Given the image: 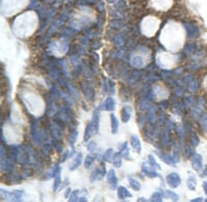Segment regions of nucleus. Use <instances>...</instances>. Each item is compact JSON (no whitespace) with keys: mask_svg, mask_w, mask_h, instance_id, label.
<instances>
[{"mask_svg":"<svg viewBox=\"0 0 207 202\" xmlns=\"http://www.w3.org/2000/svg\"><path fill=\"white\" fill-rule=\"evenodd\" d=\"M24 192L21 190H16L13 192H7L1 189V199L9 200V201H21Z\"/></svg>","mask_w":207,"mask_h":202,"instance_id":"obj_1","label":"nucleus"},{"mask_svg":"<svg viewBox=\"0 0 207 202\" xmlns=\"http://www.w3.org/2000/svg\"><path fill=\"white\" fill-rule=\"evenodd\" d=\"M166 181H167L168 185L171 187V188H177L180 185L181 183V177L179 176L178 173H175V172H172V173H169L166 177Z\"/></svg>","mask_w":207,"mask_h":202,"instance_id":"obj_2","label":"nucleus"},{"mask_svg":"<svg viewBox=\"0 0 207 202\" xmlns=\"http://www.w3.org/2000/svg\"><path fill=\"white\" fill-rule=\"evenodd\" d=\"M105 175H106V167H105V164H104V165H101V167L97 168L92 172V174H91L90 176V181L94 182L95 180L103 179Z\"/></svg>","mask_w":207,"mask_h":202,"instance_id":"obj_3","label":"nucleus"},{"mask_svg":"<svg viewBox=\"0 0 207 202\" xmlns=\"http://www.w3.org/2000/svg\"><path fill=\"white\" fill-rule=\"evenodd\" d=\"M185 28L186 30L187 37L190 38H196L199 36V29L197 28V26L190 24V23H185Z\"/></svg>","mask_w":207,"mask_h":202,"instance_id":"obj_4","label":"nucleus"},{"mask_svg":"<svg viewBox=\"0 0 207 202\" xmlns=\"http://www.w3.org/2000/svg\"><path fill=\"white\" fill-rule=\"evenodd\" d=\"M99 109L102 110H107V111H113L115 109V100L112 97H107L105 102H103L99 106Z\"/></svg>","mask_w":207,"mask_h":202,"instance_id":"obj_5","label":"nucleus"},{"mask_svg":"<svg viewBox=\"0 0 207 202\" xmlns=\"http://www.w3.org/2000/svg\"><path fill=\"white\" fill-rule=\"evenodd\" d=\"M81 87H82V90L84 91V94H85L86 99H87V100H90V101L93 100L94 99L93 88H92L89 84H87V83H85V82L81 83Z\"/></svg>","mask_w":207,"mask_h":202,"instance_id":"obj_6","label":"nucleus"},{"mask_svg":"<svg viewBox=\"0 0 207 202\" xmlns=\"http://www.w3.org/2000/svg\"><path fill=\"white\" fill-rule=\"evenodd\" d=\"M192 165L195 170H200L203 167V158L198 154H194L192 156Z\"/></svg>","mask_w":207,"mask_h":202,"instance_id":"obj_7","label":"nucleus"},{"mask_svg":"<svg viewBox=\"0 0 207 202\" xmlns=\"http://www.w3.org/2000/svg\"><path fill=\"white\" fill-rule=\"evenodd\" d=\"M107 179H108L109 185L112 187V189H116L117 185H118V178L116 176V173H115V170L111 169L110 171L107 174Z\"/></svg>","mask_w":207,"mask_h":202,"instance_id":"obj_8","label":"nucleus"},{"mask_svg":"<svg viewBox=\"0 0 207 202\" xmlns=\"http://www.w3.org/2000/svg\"><path fill=\"white\" fill-rule=\"evenodd\" d=\"M147 165H148L147 163H143V164H142V170H143V172H144L147 176L152 177V178H155V177H159V178H162V176H161L157 172H155L153 169L152 170H149V168H148L149 166H147Z\"/></svg>","mask_w":207,"mask_h":202,"instance_id":"obj_9","label":"nucleus"},{"mask_svg":"<svg viewBox=\"0 0 207 202\" xmlns=\"http://www.w3.org/2000/svg\"><path fill=\"white\" fill-rule=\"evenodd\" d=\"M91 125H92V128H93V133L97 134V131H99V110H95L93 112V117H92V120L90 121Z\"/></svg>","mask_w":207,"mask_h":202,"instance_id":"obj_10","label":"nucleus"},{"mask_svg":"<svg viewBox=\"0 0 207 202\" xmlns=\"http://www.w3.org/2000/svg\"><path fill=\"white\" fill-rule=\"evenodd\" d=\"M147 119L149 120L150 123H155L157 121V116H156V107L155 106H150V108L148 110Z\"/></svg>","mask_w":207,"mask_h":202,"instance_id":"obj_11","label":"nucleus"},{"mask_svg":"<svg viewBox=\"0 0 207 202\" xmlns=\"http://www.w3.org/2000/svg\"><path fill=\"white\" fill-rule=\"evenodd\" d=\"M156 154H159V159L162 160L163 162L166 163L167 165H170V166L175 165V162H174L172 156H170V154H163V152H156Z\"/></svg>","mask_w":207,"mask_h":202,"instance_id":"obj_12","label":"nucleus"},{"mask_svg":"<svg viewBox=\"0 0 207 202\" xmlns=\"http://www.w3.org/2000/svg\"><path fill=\"white\" fill-rule=\"evenodd\" d=\"M117 196H118L119 200L123 201V200H125V198L132 197V194L128 192V190L126 188H124V187H119L118 191H117Z\"/></svg>","mask_w":207,"mask_h":202,"instance_id":"obj_13","label":"nucleus"},{"mask_svg":"<svg viewBox=\"0 0 207 202\" xmlns=\"http://www.w3.org/2000/svg\"><path fill=\"white\" fill-rule=\"evenodd\" d=\"M131 64L136 68H141L144 66V61L142 59L141 56H138V55H135V56L132 57L131 59Z\"/></svg>","mask_w":207,"mask_h":202,"instance_id":"obj_14","label":"nucleus"},{"mask_svg":"<svg viewBox=\"0 0 207 202\" xmlns=\"http://www.w3.org/2000/svg\"><path fill=\"white\" fill-rule=\"evenodd\" d=\"M81 163H82V154L79 152V154H76V157L74 159V162L71 163V166H69V170L74 171L76 169L79 168V166L81 165Z\"/></svg>","mask_w":207,"mask_h":202,"instance_id":"obj_15","label":"nucleus"},{"mask_svg":"<svg viewBox=\"0 0 207 202\" xmlns=\"http://www.w3.org/2000/svg\"><path fill=\"white\" fill-rule=\"evenodd\" d=\"M131 144L137 152H141V149H142L141 142H140L139 138H138L136 135H133V136L131 137Z\"/></svg>","mask_w":207,"mask_h":202,"instance_id":"obj_16","label":"nucleus"},{"mask_svg":"<svg viewBox=\"0 0 207 202\" xmlns=\"http://www.w3.org/2000/svg\"><path fill=\"white\" fill-rule=\"evenodd\" d=\"M125 45V37L122 33L117 34L116 36L114 37V46L117 48H121Z\"/></svg>","mask_w":207,"mask_h":202,"instance_id":"obj_17","label":"nucleus"},{"mask_svg":"<svg viewBox=\"0 0 207 202\" xmlns=\"http://www.w3.org/2000/svg\"><path fill=\"white\" fill-rule=\"evenodd\" d=\"M131 119V109L130 107H123L121 110V120L123 123H128Z\"/></svg>","mask_w":207,"mask_h":202,"instance_id":"obj_18","label":"nucleus"},{"mask_svg":"<svg viewBox=\"0 0 207 202\" xmlns=\"http://www.w3.org/2000/svg\"><path fill=\"white\" fill-rule=\"evenodd\" d=\"M119 152L123 159H126V160L131 159L130 158V151H128V143H123L122 145L119 146Z\"/></svg>","mask_w":207,"mask_h":202,"instance_id":"obj_19","label":"nucleus"},{"mask_svg":"<svg viewBox=\"0 0 207 202\" xmlns=\"http://www.w3.org/2000/svg\"><path fill=\"white\" fill-rule=\"evenodd\" d=\"M118 126H119L118 119H117L116 116H115L114 114H111V130H112V133H113V134H117V132H118Z\"/></svg>","mask_w":207,"mask_h":202,"instance_id":"obj_20","label":"nucleus"},{"mask_svg":"<svg viewBox=\"0 0 207 202\" xmlns=\"http://www.w3.org/2000/svg\"><path fill=\"white\" fill-rule=\"evenodd\" d=\"M161 137H162V142L164 145H168L170 144V133L168 128H164L161 133Z\"/></svg>","mask_w":207,"mask_h":202,"instance_id":"obj_21","label":"nucleus"},{"mask_svg":"<svg viewBox=\"0 0 207 202\" xmlns=\"http://www.w3.org/2000/svg\"><path fill=\"white\" fill-rule=\"evenodd\" d=\"M199 86H200V83H199L198 79H195L193 78V80L190 81L188 84H187V89L190 91V92H195V91L198 90Z\"/></svg>","mask_w":207,"mask_h":202,"instance_id":"obj_22","label":"nucleus"},{"mask_svg":"<svg viewBox=\"0 0 207 202\" xmlns=\"http://www.w3.org/2000/svg\"><path fill=\"white\" fill-rule=\"evenodd\" d=\"M198 100H196L194 97H187L185 101V109H190V108H194L195 106L197 105Z\"/></svg>","mask_w":207,"mask_h":202,"instance_id":"obj_23","label":"nucleus"},{"mask_svg":"<svg viewBox=\"0 0 207 202\" xmlns=\"http://www.w3.org/2000/svg\"><path fill=\"white\" fill-rule=\"evenodd\" d=\"M92 135H94L93 128H92V125H91V123H89L87 125V126H86L85 135H84V141H85V142L87 143V141L89 139H90V137L92 136Z\"/></svg>","mask_w":207,"mask_h":202,"instance_id":"obj_24","label":"nucleus"},{"mask_svg":"<svg viewBox=\"0 0 207 202\" xmlns=\"http://www.w3.org/2000/svg\"><path fill=\"white\" fill-rule=\"evenodd\" d=\"M77 138H78V132H77V130L73 128V130H71L69 135H68V141H69L71 146L75 145V143H76V141H77Z\"/></svg>","mask_w":207,"mask_h":202,"instance_id":"obj_25","label":"nucleus"},{"mask_svg":"<svg viewBox=\"0 0 207 202\" xmlns=\"http://www.w3.org/2000/svg\"><path fill=\"white\" fill-rule=\"evenodd\" d=\"M128 181H130V185H131V187L135 190V191H140V190H141V183H140L136 178L130 176L128 177Z\"/></svg>","mask_w":207,"mask_h":202,"instance_id":"obj_26","label":"nucleus"},{"mask_svg":"<svg viewBox=\"0 0 207 202\" xmlns=\"http://www.w3.org/2000/svg\"><path fill=\"white\" fill-rule=\"evenodd\" d=\"M114 156H115V152L112 148H109L106 150V152L104 154V160L107 161V162H113Z\"/></svg>","mask_w":207,"mask_h":202,"instance_id":"obj_27","label":"nucleus"},{"mask_svg":"<svg viewBox=\"0 0 207 202\" xmlns=\"http://www.w3.org/2000/svg\"><path fill=\"white\" fill-rule=\"evenodd\" d=\"M186 185H187V188L190 189V190H192V191H195L196 190V185H197V181H196V178H195V176H190L188 178H187L186 180Z\"/></svg>","mask_w":207,"mask_h":202,"instance_id":"obj_28","label":"nucleus"},{"mask_svg":"<svg viewBox=\"0 0 207 202\" xmlns=\"http://www.w3.org/2000/svg\"><path fill=\"white\" fill-rule=\"evenodd\" d=\"M148 164L150 165V167L152 169H156V170L161 169V166L157 164V162L155 161V158L153 157L152 154H149V157H148Z\"/></svg>","mask_w":207,"mask_h":202,"instance_id":"obj_29","label":"nucleus"},{"mask_svg":"<svg viewBox=\"0 0 207 202\" xmlns=\"http://www.w3.org/2000/svg\"><path fill=\"white\" fill-rule=\"evenodd\" d=\"M164 197V192H154L150 198V201L154 202H162Z\"/></svg>","mask_w":207,"mask_h":202,"instance_id":"obj_30","label":"nucleus"},{"mask_svg":"<svg viewBox=\"0 0 207 202\" xmlns=\"http://www.w3.org/2000/svg\"><path fill=\"white\" fill-rule=\"evenodd\" d=\"M164 197L170 198L173 201H178L179 200V196L176 193H174L173 191H164Z\"/></svg>","mask_w":207,"mask_h":202,"instance_id":"obj_31","label":"nucleus"},{"mask_svg":"<svg viewBox=\"0 0 207 202\" xmlns=\"http://www.w3.org/2000/svg\"><path fill=\"white\" fill-rule=\"evenodd\" d=\"M66 86H67L68 90H69V94H71V97H76V99H78V97H80V93H79V90L76 88V87H74L73 85H71V84H66Z\"/></svg>","mask_w":207,"mask_h":202,"instance_id":"obj_32","label":"nucleus"},{"mask_svg":"<svg viewBox=\"0 0 207 202\" xmlns=\"http://www.w3.org/2000/svg\"><path fill=\"white\" fill-rule=\"evenodd\" d=\"M121 154H120V152H117V154H115V156H114V159H113V164L114 166L116 167V168H120L121 167Z\"/></svg>","mask_w":207,"mask_h":202,"instance_id":"obj_33","label":"nucleus"},{"mask_svg":"<svg viewBox=\"0 0 207 202\" xmlns=\"http://www.w3.org/2000/svg\"><path fill=\"white\" fill-rule=\"evenodd\" d=\"M110 26H111V28H113V29H120L124 26V23L120 20H114L111 22Z\"/></svg>","mask_w":207,"mask_h":202,"instance_id":"obj_34","label":"nucleus"},{"mask_svg":"<svg viewBox=\"0 0 207 202\" xmlns=\"http://www.w3.org/2000/svg\"><path fill=\"white\" fill-rule=\"evenodd\" d=\"M61 185V177H60V171L56 174V176L54 177V185H53V189L54 191H57L59 185Z\"/></svg>","mask_w":207,"mask_h":202,"instance_id":"obj_35","label":"nucleus"},{"mask_svg":"<svg viewBox=\"0 0 207 202\" xmlns=\"http://www.w3.org/2000/svg\"><path fill=\"white\" fill-rule=\"evenodd\" d=\"M95 161V157H93V156H87L85 159V162H84V165H85L86 168H90L91 165L93 164V162Z\"/></svg>","mask_w":207,"mask_h":202,"instance_id":"obj_36","label":"nucleus"},{"mask_svg":"<svg viewBox=\"0 0 207 202\" xmlns=\"http://www.w3.org/2000/svg\"><path fill=\"white\" fill-rule=\"evenodd\" d=\"M195 49H196L195 44H187V45L185 46V53L186 55H190V54H192V53L195 52Z\"/></svg>","mask_w":207,"mask_h":202,"instance_id":"obj_37","label":"nucleus"},{"mask_svg":"<svg viewBox=\"0 0 207 202\" xmlns=\"http://www.w3.org/2000/svg\"><path fill=\"white\" fill-rule=\"evenodd\" d=\"M80 194H81V190H76V191L73 192L71 196H69V201L71 202H75V201H79V197H80Z\"/></svg>","mask_w":207,"mask_h":202,"instance_id":"obj_38","label":"nucleus"},{"mask_svg":"<svg viewBox=\"0 0 207 202\" xmlns=\"http://www.w3.org/2000/svg\"><path fill=\"white\" fill-rule=\"evenodd\" d=\"M201 126L202 130L207 134V113L203 114L201 117Z\"/></svg>","mask_w":207,"mask_h":202,"instance_id":"obj_39","label":"nucleus"},{"mask_svg":"<svg viewBox=\"0 0 207 202\" xmlns=\"http://www.w3.org/2000/svg\"><path fill=\"white\" fill-rule=\"evenodd\" d=\"M149 100H147V99H143V100H141V102H140V109L141 110H146V109H149L150 108V105H149V102H148Z\"/></svg>","mask_w":207,"mask_h":202,"instance_id":"obj_40","label":"nucleus"},{"mask_svg":"<svg viewBox=\"0 0 207 202\" xmlns=\"http://www.w3.org/2000/svg\"><path fill=\"white\" fill-rule=\"evenodd\" d=\"M75 32H76V30H74L73 28H65V29H63L62 30V35L63 36H65V37H69V36H73L75 34Z\"/></svg>","mask_w":207,"mask_h":202,"instance_id":"obj_41","label":"nucleus"},{"mask_svg":"<svg viewBox=\"0 0 207 202\" xmlns=\"http://www.w3.org/2000/svg\"><path fill=\"white\" fill-rule=\"evenodd\" d=\"M194 147H195V146L192 145V144L185 147V156H186V158H190L194 154H195V151H194Z\"/></svg>","mask_w":207,"mask_h":202,"instance_id":"obj_42","label":"nucleus"},{"mask_svg":"<svg viewBox=\"0 0 207 202\" xmlns=\"http://www.w3.org/2000/svg\"><path fill=\"white\" fill-rule=\"evenodd\" d=\"M97 143L94 142V141H90V142H88L87 143V149L90 152H93V151H95L97 150Z\"/></svg>","mask_w":207,"mask_h":202,"instance_id":"obj_43","label":"nucleus"},{"mask_svg":"<svg viewBox=\"0 0 207 202\" xmlns=\"http://www.w3.org/2000/svg\"><path fill=\"white\" fill-rule=\"evenodd\" d=\"M21 175H22L23 178H28V177H30L32 175V171L31 169L29 168H25L24 170L22 171V173H21Z\"/></svg>","mask_w":207,"mask_h":202,"instance_id":"obj_44","label":"nucleus"},{"mask_svg":"<svg viewBox=\"0 0 207 202\" xmlns=\"http://www.w3.org/2000/svg\"><path fill=\"white\" fill-rule=\"evenodd\" d=\"M199 143H200V140H199L198 136H197L196 134L192 135V137H190V144L194 146H197Z\"/></svg>","mask_w":207,"mask_h":202,"instance_id":"obj_45","label":"nucleus"},{"mask_svg":"<svg viewBox=\"0 0 207 202\" xmlns=\"http://www.w3.org/2000/svg\"><path fill=\"white\" fill-rule=\"evenodd\" d=\"M141 77V72H135L133 75H132V78H131V83H135L136 81L139 80V78Z\"/></svg>","mask_w":207,"mask_h":202,"instance_id":"obj_46","label":"nucleus"},{"mask_svg":"<svg viewBox=\"0 0 207 202\" xmlns=\"http://www.w3.org/2000/svg\"><path fill=\"white\" fill-rule=\"evenodd\" d=\"M42 150H43V152L46 154V156H48L50 152H51L52 150V147L51 145H49V144H46V145H44L43 147H42Z\"/></svg>","mask_w":207,"mask_h":202,"instance_id":"obj_47","label":"nucleus"},{"mask_svg":"<svg viewBox=\"0 0 207 202\" xmlns=\"http://www.w3.org/2000/svg\"><path fill=\"white\" fill-rule=\"evenodd\" d=\"M166 128H167L169 131H172V130L175 128V125H174V123L171 119H167V121H166Z\"/></svg>","mask_w":207,"mask_h":202,"instance_id":"obj_48","label":"nucleus"},{"mask_svg":"<svg viewBox=\"0 0 207 202\" xmlns=\"http://www.w3.org/2000/svg\"><path fill=\"white\" fill-rule=\"evenodd\" d=\"M183 93H185V91H183V86L178 85V87L176 88V91H175L176 97H181Z\"/></svg>","mask_w":207,"mask_h":202,"instance_id":"obj_49","label":"nucleus"},{"mask_svg":"<svg viewBox=\"0 0 207 202\" xmlns=\"http://www.w3.org/2000/svg\"><path fill=\"white\" fill-rule=\"evenodd\" d=\"M159 108L163 109V110H167L168 108H169V103H168V101H162V102L159 103Z\"/></svg>","mask_w":207,"mask_h":202,"instance_id":"obj_50","label":"nucleus"},{"mask_svg":"<svg viewBox=\"0 0 207 202\" xmlns=\"http://www.w3.org/2000/svg\"><path fill=\"white\" fill-rule=\"evenodd\" d=\"M37 6H38V0H31V2L29 4V9H37Z\"/></svg>","mask_w":207,"mask_h":202,"instance_id":"obj_51","label":"nucleus"},{"mask_svg":"<svg viewBox=\"0 0 207 202\" xmlns=\"http://www.w3.org/2000/svg\"><path fill=\"white\" fill-rule=\"evenodd\" d=\"M97 9L99 11H103L105 9V3H104V1H99L97 3Z\"/></svg>","mask_w":207,"mask_h":202,"instance_id":"obj_52","label":"nucleus"},{"mask_svg":"<svg viewBox=\"0 0 207 202\" xmlns=\"http://www.w3.org/2000/svg\"><path fill=\"white\" fill-rule=\"evenodd\" d=\"M173 160H174V162L175 163H177V162H179V150H177V149H174V152H173Z\"/></svg>","mask_w":207,"mask_h":202,"instance_id":"obj_53","label":"nucleus"},{"mask_svg":"<svg viewBox=\"0 0 207 202\" xmlns=\"http://www.w3.org/2000/svg\"><path fill=\"white\" fill-rule=\"evenodd\" d=\"M101 47H102V43H101V42H99V40L94 42V43L92 44V46H91V48L93 49V50H97V49H99Z\"/></svg>","mask_w":207,"mask_h":202,"instance_id":"obj_54","label":"nucleus"},{"mask_svg":"<svg viewBox=\"0 0 207 202\" xmlns=\"http://www.w3.org/2000/svg\"><path fill=\"white\" fill-rule=\"evenodd\" d=\"M115 5H116L118 9H120V7H122V6L125 5V1H124V0H119V1H118V2H117Z\"/></svg>","mask_w":207,"mask_h":202,"instance_id":"obj_55","label":"nucleus"},{"mask_svg":"<svg viewBox=\"0 0 207 202\" xmlns=\"http://www.w3.org/2000/svg\"><path fill=\"white\" fill-rule=\"evenodd\" d=\"M68 156H69V152H68V151H65V152L63 154L62 157H61V159H60V162H64V161L67 159Z\"/></svg>","mask_w":207,"mask_h":202,"instance_id":"obj_56","label":"nucleus"},{"mask_svg":"<svg viewBox=\"0 0 207 202\" xmlns=\"http://www.w3.org/2000/svg\"><path fill=\"white\" fill-rule=\"evenodd\" d=\"M54 145H55V148L57 149L58 152H62V150H63L62 145H59V144H54Z\"/></svg>","mask_w":207,"mask_h":202,"instance_id":"obj_57","label":"nucleus"},{"mask_svg":"<svg viewBox=\"0 0 207 202\" xmlns=\"http://www.w3.org/2000/svg\"><path fill=\"white\" fill-rule=\"evenodd\" d=\"M192 202H198V201H203V198L201 197H198V198H195V199H192L190 200Z\"/></svg>","mask_w":207,"mask_h":202,"instance_id":"obj_58","label":"nucleus"},{"mask_svg":"<svg viewBox=\"0 0 207 202\" xmlns=\"http://www.w3.org/2000/svg\"><path fill=\"white\" fill-rule=\"evenodd\" d=\"M203 189H204L205 194L207 195V181H203Z\"/></svg>","mask_w":207,"mask_h":202,"instance_id":"obj_59","label":"nucleus"},{"mask_svg":"<svg viewBox=\"0 0 207 202\" xmlns=\"http://www.w3.org/2000/svg\"><path fill=\"white\" fill-rule=\"evenodd\" d=\"M71 191V188H67V189H66V192H65V197H66V198H67V197H68V195H69Z\"/></svg>","mask_w":207,"mask_h":202,"instance_id":"obj_60","label":"nucleus"},{"mask_svg":"<svg viewBox=\"0 0 207 202\" xmlns=\"http://www.w3.org/2000/svg\"><path fill=\"white\" fill-rule=\"evenodd\" d=\"M202 176H207V167H205L203 172H202Z\"/></svg>","mask_w":207,"mask_h":202,"instance_id":"obj_61","label":"nucleus"},{"mask_svg":"<svg viewBox=\"0 0 207 202\" xmlns=\"http://www.w3.org/2000/svg\"><path fill=\"white\" fill-rule=\"evenodd\" d=\"M138 201H141V202H143V201H147V200L145 199V198H143V197H141V198H139V199H138Z\"/></svg>","mask_w":207,"mask_h":202,"instance_id":"obj_62","label":"nucleus"},{"mask_svg":"<svg viewBox=\"0 0 207 202\" xmlns=\"http://www.w3.org/2000/svg\"><path fill=\"white\" fill-rule=\"evenodd\" d=\"M55 0H45V2H47V3H52V2H54Z\"/></svg>","mask_w":207,"mask_h":202,"instance_id":"obj_63","label":"nucleus"}]
</instances>
